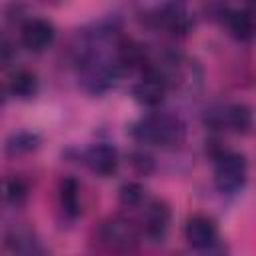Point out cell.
Here are the masks:
<instances>
[{
  "mask_svg": "<svg viewBox=\"0 0 256 256\" xmlns=\"http://www.w3.org/2000/svg\"><path fill=\"white\" fill-rule=\"evenodd\" d=\"M130 132L138 142L156 146H174L184 138V126L180 124V120L160 112L138 120L130 128Z\"/></svg>",
  "mask_w": 256,
  "mask_h": 256,
  "instance_id": "obj_1",
  "label": "cell"
},
{
  "mask_svg": "<svg viewBox=\"0 0 256 256\" xmlns=\"http://www.w3.org/2000/svg\"><path fill=\"white\" fill-rule=\"evenodd\" d=\"M248 166L246 158L238 152H222L216 158V168H214V184L220 192L224 194H234L238 192L244 182H246Z\"/></svg>",
  "mask_w": 256,
  "mask_h": 256,
  "instance_id": "obj_2",
  "label": "cell"
},
{
  "mask_svg": "<svg viewBox=\"0 0 256 256\" xmlns=\"http://www.w3.org/2000/svg\"><path fill=\"white\" fill-rule=\"evenodd\" d=\"M138 238H140V228L124 216H112L104 220L98 228L100 244H104L110 250H118V252L132 250L138 244Z\"/></svg>",
  "mask_w": 256,
  "mask_h": 256,
  "instance_id": "obj_3",
  "label": "cell"
},
{
  "mask_svg": "<svg viewBox=\"0 0 256 256\" xmlns=\"http://www.w3.org/2000/svg\"><path fill=\"white\" fill-rule=\"evenodd\" d=\"M116 80V64L106 62L102 56H90L84 60L82 66V84L88 92H104L108 90Z\"/></svg>",
  "mask_w": 256,
  "mask_h": 256,
  "instance_id": "obj_4",
  "label": "cell"
},
{
  "mask_svg": "<svg viewBox=\"0 0 256 256\" xmlns=\"http://www.w3.org/2000/svg\"><path fill=\"white\" fill-rule=\"evenodd\" d=\"M186 242L196 250H210L218 242V228L210 216L194 214L188 218L184 228Z\"/></svg>",
  "mask_w": 256,
  "mask_h": 256,
  "instance_id": "obj_5",
  "label": "cell"
},
{
  "mask_svg": "<svg viewBox=\"0 0 256 256\" xmlns=\"http://www.w3.org/2000/svg\"><path fill=\"white\" fill-rule=\"evenodd\" d=\"M54 26L44 18H30L20 28V42L30 52H44L54 42Z\"/></svg>",
  "mask_w": 256,
  "mask_h": 256,
  "instance_id": "obj_6",
  "label": "cell"
},
{
  "mask_svg": "<svg viewBox=\"0 0 256 256\" xmlns=\"http://www.w3.org/2000/svg\"><path fill=\"white\" fill-rule=\"evenodd\" d=\"M170 224V208L162 200H150L144 204L142 232L152 240H162Z\"/></svg>",
  "mask_w": 256,
  "mask_h": 256,
  "instance_id": "obj_7",
  "label": "cell"
},
{
  "mask_svg": "<svg viewBox=\"0 0 256 256\" xmlns=\"http://www.w3.org/2000/svg\"><path fill=\"white\" fill-rule=\"evenodd\" d=\"M166 90H168V84L158 74L146 72L144 78L134 84L132 96L138 104H142L146 108H156V106L162 104V100L166 96Z\"/></svg>",
  "mask_w": 256,
  "mask_h": 256,
  "instance_id": "obj_8",
  "label": "cell"
},
{
  "mask_svg": "<svg viewBox=\"0 0 256 256\" xmlns=\"http://www.w3.org/2000/svg\"><path fill=\"white\" fill-rule=\"evenodd\" d=\"M84 164L98 176H112L118 168V152L110 144H94L84 152Z\"/></svg>",
  "mask_w": 256,
  "mask_h": 256,
  "instance_id": "obj_9",
  "label": "cell"
},
{
  "mask_svg": "<svg viewBox=\"0 0 256 256\" xmlns=\"http://www.w3.org/2000/svg\"><path fill=\"white\" fill-rule=\"evenodd\" d=\"M214 126H226L228 130H234L238 134H244L252 128V110L246 104H230L216 112V116L210 120Z\"/></svg>",
  "mask_w": 256,
  "mask_h": 256,
  "instance_id": "obj_10",
  "label": "cell"
},
{
  "mask_svg": "<svg viewBox=\"0 0 256 256\" xmlns=\"http://www.w3.org/2000/svg\"><path fill=\"white\" fill-rule=\"evenodd\" d=\"M226 26L236 40L248 42L256 36V12L254 10H230L226 12Z\"/></svg>",
  "mask_w": 256,
  "mask_h": 256,
  "instance_id": "obj_11",
  "label": "cell"
},
{
  "mask_svg": "<svg viewBox=\"0 0 256 256\" xmlns=\"http://www.w3.org/2000/svg\"><path fill=\"white\" fill-rule=\"evenodd\" d=\"M158 22L170 30L172 34H186L192 26V18L188 14V10L180 4V2H170L160 10Z\"/></svg>",
  "mask_w": 256,
  "mask_h": 256,
  "instance_id": "obj_12",
  "label": "cell"
},
{
  "mask_svg": "<svg viewBox=\"0 0 256 256\" xmlns=\"http://www.w3.org/2000/svg\"><path fill=\"white\" fill-rule=\"evenodd\" d=\"M8 90H10L12 96H16L20 100L32 98L38 92V78H36L34 72H30L26 68L14 70L10 80H8Z\"/></svg>",
  "mask_w": 256,
  "mask_h": 256,
  "instance_id": "obj_13",
  "label": "cell"
},
{
  "mask_svg": "<svg viewBox=\"0 0 256 256\" xmlns=\"http://www.w3.org/2000/svg\"><path fill=\"white\" fill-rule=\"evenodd\" d=\"M118 62L124 68H142L144 70V66L148 64V56H146V50L142 44L126 40L118 46Z\"/></svg>",
  "mask_w": 256,
  "mask_h": 256,
  "instance_id": "obj_14",
  "label": "cell"
},
{
  "mask_svg": "<svg viewBox=\"0 0 256 256\" xmlns=\"http://www.w3.org/2000/svg\"><path fill=\"white\" fill-rule=\"evenodd\" d=\"M60 204L62 210L70 216H76L80 212V204H78V184L72 178H66L60 186Z\"/></svg>",
  "mask_w": 256,
  "mask_h": 256,
  "instance_id": "obj_15",
  "label": "cell"
},
{
  "mask_svg": "<svg viewBox=\"0 0 256 256\" xmlns=\"http://www.w3.org/2000/svg\"><path fill=\"white\" fill-rule=\"evenodd\" d=\"M36 146H38V138H36L34 134L20 132V134H14V136L6 142V152H8L10 156H16V154L32 152Z\"/></svg>",
  "mask_w": 256,
  "mask_h": 256,
  "instance_id": "obj_16",
  "label": "cell"
},
{
  "mask_svg": "<svg viewBox=\"0 0 256 256\" xmlns=\"http://www.w3.org/2000/svg\"><path fill=\"white\" fill-rule=\"evenodd\" d=\"M146 202V192L140 184L136 182H128L120 188V204L124 208H138Z\"/></svg>",
  "mask_w": 256,
  "mask_h": 256,
  "instance_id": "obj_17",
  "label": "cell"
},
{
  "mask_svg": "<svg viewBox=\"0 0 256 256\" xmlns=\"http://www.w3.org/2000/svg\"><path fill=\"white\" fill-rule=\"evenodd\" d=\"M26 184L20 180V178H12L6 182V200L12 202V204H20L24 198H26Z\"/></svg>",
  "mask_w": 256,
  "mask_h": 256,
  "instance_id": "obj_18",
  "label": "cell"
},
{
  "mask_svg": "<svg viewBox=\"0 0 256 256\" xmlns=\"http://www.w3.org/2000/svg\"><path fill=\"white\" fill-rule=\"evenodd\" d=\"M246 2H248V4H250L254 10H256V0H246Z\"/></svg>",
  "mask_w": 256,
  "mask_h": 256,
  "instance_id": "obj_19",
  "label": "cell"
}]
</instances>
